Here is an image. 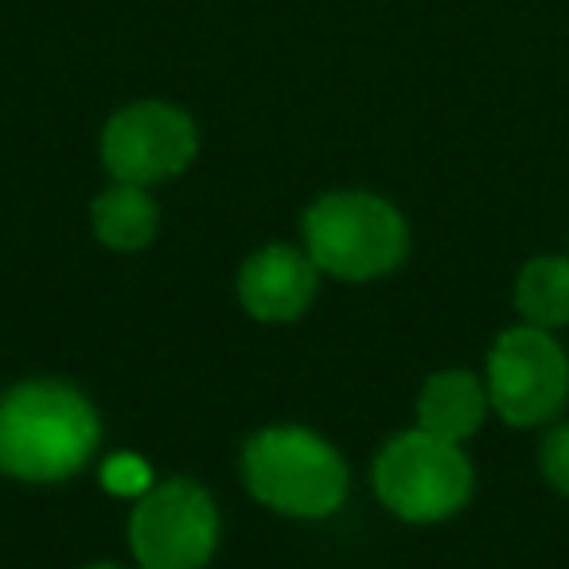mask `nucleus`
<instances>
[{"label": "nucleus", "mask_w": 569, "mask_h": 569, "mask_svg": "<svg viewBox=\"0 0 569 569\" xmlns=\"http://www.w3.org/2000/svg\"><path fill=\"white\" fill-rule=\"evenodd\" d=\"M238 472L261 507L289 519H328L351 491L340 449L305 426H266L250 433Z\"/></svg>", "instance_id": "obj_2"}, {"label": "nucleus", "mask_w": 569, "mask_h": 569, "mask_svg": "<svg viewBox=\"0 0 569 569\" xmlns=\"http://www.w3.org/2000/svg\"><path fill=\"white\" fill-rule=\"evenodd\" d=\"M102 418L74 382L28 379L0 395V472L24 483H63L94 460Z\"/></svg>", "instance_id": "obj_1"}, {"label": "nucleus", "mask_w": 569, "mask_h": 569, "mask_svg": "<svg viewBox=\"0 0 569 569\" xmlns=\"http://www.w3.org/2000/svg\"><path fill=\"white\" fill-rule=\"evenodd\" d=\"M90 227H94V238L106 250L137 253L157 238L160 207L152 203V196L144 188L113 180L110 188L90 203Z\"/></svg>", "instance_id": "obj_10"}, {"label": "nucleus", "mask_w": 569, "mask_h": 569, "mask_svg": "<svg viewBox=\"0 0 569 569\" xmlns=\"http://www.w3.org/2000/svg\"><path fill=\"white\" fill-rule=\"evenodd\" d=\"M515 309L535 328H566L569 325V258L546 253L530 258L515 281Z\"/></svg>", "instance_id": "obj_11"}, {"label": "nucleus", "mask_w": 569, "mask_h": 569, "mask_svg": "<svg viewBox=\"0 0 569 569\" xmlns=\"http://www.w3.org/2000/svg\"><path fill=\"white\" fill-rule=\"evenodd\" d=\"M219 546V507L199 480L172 476L137 499L129 550L137 569H203Z\"/></svg>", "instance_id": "obj_5"}, {"label": "nucleus", "mask_w": 569, "mask_h": 569, "mask_svg": "<svg viewBox=\"0 0 569 569\" xmlns=\"http://www.w3.org/2000/svg\"><path fill=\"white\" fill-rule=\"evenodd\" d=\"M82 569H129V566H118V561H90V566Z\"/></svg>", "instance_id": "obj_13"}, {"label": "nucleus", "mask_w": 569, "mask_h": 569, "mask_svg": "<svg viewBox=\"0 0 569 569\" xmlns=\"http://www.w3.org/2000/svg\"><path fill=\"white\" fill-rule=\"evenodd\" d=\"M305 250L336 281H375L398 269L410 250V227L375 191H328L301 219Z\"/></svg>", "instance_id": "obj_3"}, {"label": "nucleus", "mask_w": 569, "mask_h": 569, "mask_svg": "<svg viewBox=\"0 0 569 569\" xmlns=\"http://www.w3.org/2000/svg\"><path fill=\"white\" fill-rule=\"evenodd\" d=\"M488 406V387L472 371H437L418 395V426L460 445L483 426Z\"/></svg>", "instance_id": "obj_9"}, {"label": "nucleus", "mask_w": 569, "mask_h": 569, "mask_svg": "<svg viewBox=\"0 0 569 569\" xmlns=\"http://www.w3.org/2000/svg\"><path fill=\"white\" fill-rule=\"evenodd\" d=\"M196 121L168 102H137L113 113L102 129V164L118 183L152 188L196 160Z\"/></svg>", "instance_id": "obj_7"}, {"label": "nucleus", "mask_w": 569, "mask_h": 569, "mask_svg": "<svg viewBox=\"0 0 569 569\" xmlns=\"http://www.w3.org/2000/svg\"><path fill=\"white\" fill-rule=\"evenodd\" d=\"M320 269L309 258V250L297 246H261L258 253L242 261L238 269V305L261 325H293L305 317L317 297Z\"/></svg>", "instance_id": "obj_8"}, {"label": "nucleus", "mask_w": 569, "mask_h": 569, "mask_svg": "<svg viewBox=\"0 0 569 569\" xmlns=\"http://www.w3.org/2000/svg\"><path fill=\"white\" fill-rule=\"evenodd\" d=\"M379 503L406 522H441L472 499V465L457 441L426 429L390 437L371 468Z\"/></svg>", "instance_id": "obj_4"}, {"label": "nucleus", "mask_w": 569, "mask_h": 569, "mask_svg": "<svg viewBox=\"0 0 569 569\" xmlns=\"http://www.w3.org/2000/svg\"><path fill=\"white\" fill-rule=\"evenodd\" d=\"M542 476L550 480V488H558L561 496H569V421L546 433V441H542Z\"/></svg>", "instance_id": "obj_12"}, {"label": "nucleus", "mask_w": 569, "mask_h": 569, "mask_svg": "<svg viewBox=\"0 0 569 569\" xmlns=\"http://www.w3.org/2000/svg\"><path fill=\"white\" fill-rule=\"evenodd\" d=\"M488 402L507 426H542L569 398V359L546 328H507L488 351Z\"/></svg>", "instance_id": "obj_6"}]
</instances>
